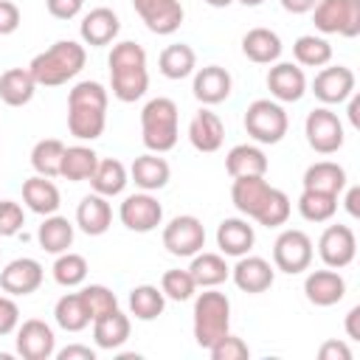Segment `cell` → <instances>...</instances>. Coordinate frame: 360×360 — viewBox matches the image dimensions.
Returning a JSON list of instances; mask_svg holds the SVG:
<instances>
[{
	"label": "cell",
	"mask_w": 360,
	"mask_h": 360,
	"mask_svg": "<svg viewBox=\"0 0 360 360\" xmlns=\"http://www.w3.org/2000/svg\"><path fill=\"white\" fill-rule=\"evenodd\" d=\"M231 202L236 205L239 214L248 219H256L264 228H278L290 219V197L270 186L264 174H250V177H233L231 186Z\"/></svg>",
	"instance_id": "6da1fadb"
},
{
	"label": "cell",
	"mask_w": 360,
	"mask_h": 360,
	"mask_svg": "<svg viewBox=\"0 0 360 360\" xmlns=\"http://www.w3.org/2000/svg\"><path fill=\"white\" fill-rule=\"evenodd\" d=\"M87 62V51L76 39H56L51 48L37 53L28 62V70L37 82V87H59L82 73Z\"/></svg>",
	"instance_id": "7a4b0ae2"
},
{
	"label": "cell",
	"mask_w": 360,
	"mask_h": 360,
	"mask_svg": "<svg viewBox=\"0 0 360 360\" xmlns=\"http://www.w3.org/2000/svg\"><path fill=\"white\" fill-rule=\"evenodd\" d=\"M180 112H177V104L166 96H158V98H149L141 110V141L149 152H169L177 146V138H180Z\"/></svg>",
	"instance_id": "3957f363"
},
{
	"label": "cell",
	"mask_w": 360,
	"mask_h": 360,
	"mask_svg": "<svg viewBox=\"0 0 360 360\" xmlns=\"http://www.w3.org/2000/svg\"><path fill=\"white\" fill-rule=\"evenodd\" d=\"M228 332H231V301L225 292L205 287V292L194 298V340L200 349H208Z\"/></svg>",
	"instance_id": "277c9868"
},
{
	"label": "cell",
	"mask_w": 360,
	"mask_h": 360,
	"mask_svg": "<svg viewBox=\"0 0 360 360\" xmlns=\"http://www.w3.org/2000/svg\"><path fill=\"white\" fill-rule=\"evenodd\" d=\"M245 132L256 141V143H278L287 135L290 118L287 110L273 101V98H256L248 104L245 110Z\"/></svg>",
	"instance_id": "5b68a950"
},
{
	"label": "cell",
	"mask_w": 360,
	"mask_h": 360,
	"mask_svg": "<svg viewBox=\"0 0 360 360\" xmlns=\"http://www.w3.org/2000/svg\"><path fill=\"white\" fill-rule=\"evenodd\" d=\"M312 22L321 34H340L354 39L360 34V0H318Z\"/></svg>",
	"instance_id": "8992f818"
},
{
	"label": "cell",
	"mask_w": 360,
	"mask_h": 360,
	"mask_svg": "<svg viewBox=\"0 0 360 360\" xmlns=\"http://www.w3.org/2000/svg\"><path fill=\"white\" fill-rule=\"evenodd\" d=\"M312 256H315L312 239L298 228L281 231L273 242V267L287 276H298V273L309 270Z\"/></svg>",
	"instance_id": "52a82bcc"
},
{
	"label": "cell",
	"mask_w": 360,
	"mask_h": 360,
	"mask_svg": "<svg viewBox=\"0 0 360 360\" xmlns=\"http://www.w3.org/2000/svg\"><path fill=\"white\" fill-rule=\"evenodd\" d=\"M304 135H307V143H309L318 155H335V152L343 146V141H346V135H343V121H340L338 112H332L326 104L307 112Z\"/></svg>",
	"instance_id": "ba28073f"
},
{
	"label": "cell",
	"mask_w": 360,
	"mask_h": 360,
	"mask_svg": "<svg viewBox=\"0 0 360 360\" xmlns=\"http://www.w3.org/2000/svg\"><path fill=\"white\" fill-rule=\"evenodd\" d=\"M118 219L127 231L149 233L158 225H163V205L152 191H135V194H127L124 202L118 205Z\"/></svg>",
	"instance_id": "9c48e42d"
},
{
	"label": "cell",
	"mask_w": 360,
	"mask_h": 360,
	"mask_svg": "<svg viewBox=\"0 0 360 360\" xmlns=\"http://www.w3.org/2000/svg\"><path fill=\"white\" fill-rule=\"evenodd\" d=\"M163 248L172 256H194L205 248V228L194 214L172 217L163 225Z\"/></svg>",
	"instance_id": "30bf717a"
},
{
	"label": "cell",
	"mask_w": 360,
	"mask_h": 360,
	"mask_svg": "<svg viewBox=\"0 0 360 360\" xmlns=\"http://www.w3.org/2000/svg\"><path fill=\"white\" fill-rule=\"evenodd\" d=\"M354 253H357V236L349 225H329L323 228L321 239H318V256L326 267L332 270H343L354 262Z\"/></svg>",
	"instance_id": "8fae6325"
},
{
	"label": "cell",
	"mask_w": 360,
	"mask_h": 360,
	"mask_svg": "<svg viewBox=\"0 0 360 360\" xmlns=\"http://www.w3.org/2000/svg\"><path fill=\"white\" fill-rule=\"evenodd\" d=\"M17 354L25 357V360H51L56 354L53 329L39 318L22 321L17 326Z\"/></svg>",
	"instance_id": "7c38bea8"
},
{
	"label": "cell",
	"mask_w": 360,
	"mask_h": 360,
	"mask_svg": "<svg viewBox=\"0 0 360 360\" xmlns=\"http://www.w3.org/2000/svg\"><path fill=\"white\" fill-rule=\"evenodd\" d=\"M138 17L143 20V25L158 34V37H169L183 25V6L180 0H132Z\"/></svg>",
	"instance_id": "4fadbf2b"
},
{
	"label": "cell",
	"mask_w": 360,
	"mask_h": 360,
	"mask_svg": "<svg viewBox=\"0 0 360 360\" xmlns=\"http://www.w3.org/2000/svg\"><path fill=\"white\" fill-rule=\"evenodd\" d=\"M354 84H357V79H354L352 68H346V65H332V68H321V70L315 73V79H312V93H315V98H318L321 104L332 107V104H343V101L354 93Z\"/></svg>",
	"instance_id": "5bb4252c"
},
{
	"label": "cell",
	"mask_w": 360,
	"mask_h": 360,
	"mask_svg": "<svg viewBox=\"0 0 360 360\" xmlns=\"http://www.w3.org/2000/svg\"><path fill=\"white\" fill-rule=\"evenodd\" d=\"M267 90H270L273 101H278V104L301 101L307 93L304 68H298L295 62H273L267 70Z\"/></svg>",
	"instance_id": "9a60e30c"
},
{
	"label": "cell",
	"mask_w": 360,
	"mask_h": 360,
	"mask_svg": "<svg viewBox=\"0 0 360 360\" xmlns=\"http://www.w3.org/2000/svg\"><path fill=\"white\" fill-rule=\"evenodd\" d=\"M231 278H233V284H236L242 292L259 295V292H264V290L273 287V281H276V267H273L267 259H262V256L245 253V256H239L236 264L231 267Z\"/></svg>",
	"instance_id": "2e32d148"
},
{
	"label": "cell",
	"mask_w": 360,
	"mask_h": 360,
	"mask_svg": "<svg viewBox=\"0 0 360 360\" xmlns=\"http://www.w3.org/2000/svg\"><path fill=\"white\" fill-rule=\"evenodd\" d=\"M42 278H45V270L31 256H20V259L8 262L0 270V287L8 295H31V292H37Z\"/></svg>",
	"instance_id": "e0dca14e"
},
{
	"label": "cell",
	"mask_w": 360,
	"mask_h": 360,
	"mask_svg": "<svg viewBox=\"0 0 360 360\" xmlns=\"http://www.w3.org/2000/svg\"><path fill=\"white\" fill-rule=\"evenodd\" d=\"M118 31H121V20H118V14H115L112 8H107V6L90 8V11L82 17V22H79V37H82V42L90 45V48H104V45L115 42Z\"/></svg>",
	"instance_id": "ac0fdd59"
},
{
	"label": "cell",
	"mask_w": 360,
	"mask_h": 360,
	"mask_svg": "<svg viewBox=\"0 0 360 360\" xmlns=\"http://www.w3.org/2000/svg\"><path fill=\"white\" fill-rule=\"evenodd\" d=\"M231 90H233V79L222 65H205V68L194 70L191 93L200 104H205V107L222 104L231 96Z\"/></svg>",
	"instance_id": "d6986e66"
},
{
	"label": "cell",
	"mask_w": 360,
	"mask_h": 360,
	"mask_svg": "<svg viewBox=\"0 0 360 360\" xmlns=\"http://www.w3.org/2000/svg\"><path fill=\"white\" fill-rule=\"evenodd\" d=\"M304 295L315 307H335L346 295V278L338 270H332V267L312 270L304 278Z\"/></svg>",
	"instance_id": "ffe728a7"
},
{
	"label": "cell",
	"mask_w": 360,
	"mask_h": 360,
	"mask_svg": "<svg viewBox=\"0 0 360 360\" xmlns=\"http://www.w3.org/2000/svg\"><path fill=\"white\" fill-rule=\"evenodd\" d=\"M256 242V231L242 217H228L217 225V248L222 256H245Z\"/></svg>",
	"instance_id": "44dd1931"
},
{
	"label": "cell",
	"mask_w": 360,
	"mask_h": 360,
	"mask_svg": "<svg viewBox=\"0 0 360 360\" xmlns=\"http://www.w3.org/2000/svg\"><path fill=\"white\" fill-rule=\"evenodd\" d=\"M172 177V166L166 158H160L158 152H146L138 155L129 166V180L141 188V191H160Z\"/></svg>",
	"instance_id": "7402d4cb"
},
{
	"label": "cell",
	"mask_w": 360,
	"mask_h": 360,
	"mask_svg": "<svg viewBox=\"0 0 360 360\" xmlns=\"http://www.w3.org/2000/svg\"><path fill=\"white\" fill-rule=\"evenodd\" d=\"M76 225L87 233V236H101L107 233V228L112 225V208L107 202V197L90 191L79 200L76 205Z\"/></svg>",
	"instance_id": "603a6c76"
},
{
	"label": "cell",
	"mask_w": 360,
	"mask_h": 360,
	"mask_svg": "<svg viewBox=\"0 0 360 360\" xmlns=\"http://www.w3.org/2000/svg\"><path fill=\"white\" fill-rule=\"evenodd\" d=\"M188 141H191V146L197 152H217L222 146V141H225L222 118L202 107L200 112H194V118L188 124Z\"/></svg>",
	"instance_id": "cb8c5ba5"
},
{
	"label": "cell",
	"mask_w": 360,
	"mask_h": 360,
	"mask_svg": "<svg viewBox=\"0 0 360 360\" xmlns=\"http://www.w3.org/2000/svg\"><path fill=\"white\" fill-rule=\"evenodd\" d=\"M22 202L28 211L39 214V217H48V214H56L59 205H62V197H59V188L51 177H42V174H34L28 180H22Z\"/></svg>",
	"instance_id": "d4e9b609"
},
{
	"label": "cell",
	"mask_w": 360,
	"mask_h": 360,
	"mask_svg": "<svg viewBox=\"0 0 360 360\" xmlns=\"http://www.w3.org/2000/svg\"><path fill=\"white\" fill-rule=\"evenodd\" d=\"M110 90L118 101L132 104L149 90V70L146 65L135 68H110Z\"/></svg>",
	"instance_id": "484cf974"
},
{
	"label": "cell",
	"mask_w": 360,
	"mask_h": 360,
	"mask_svg": "<svg viewBox=\"0 0 360 360\" xmlns=\"http://www.w3.org/2000/svg\"><path fill=\"white\" fill-rule=\"evenodd\" d=\"M129 315H124L121 309H112V312H104L93 321V340L98 349H121L127 340H129Z\"/></svg>",
	"instance_id": "4316f807"
},
{
	"label": "cell",
	"mask_w": 360,
	"mask_h": 360,
	"mask_svg": "<svg viewBox=\"0 0 360 360\" xmlns=\"http://www.w3.org/2000/svg\"><path fill=\"white\" fill-rule=\"evenodd\" d=\"M281 37L276 34V31H270V28H250L245 37H242V53L250 59V62H256V65H273V62H278V56H281Z\"/></svg>",
	"instance_id": "83f0119b"
},
{
	"label": "cell",
	"mask_w": 360,
	"mask_h": 360,
	"mask_svg": "<svg viewBox=\"0 0 360 360\" xmlns=\"http://www.w3.org/2000/svg\"><path fill=\"white\" fill-rule=\"evenodd\" d=\"M129 183V169L118 158H104L96 163V172L90 174V188L101 197H118Z\"/></svg>",
	"instance_id": "f1b7e54d"
},
{
	"label": "cell",
	"mask_w": 360,
	"mask_h": 360,
	"mask_svg": "<svg viewBox=\"0 0 360 360\" xmlns=\"http://www.w3.org/2000/svg\"><path fill=\"white\" fill-rule=\"evenodd\" d=\"M301 183L309 191H323V194L340 197V191L346 188V169L335 160H318V163L307 166Z\"/></svg>",
	"instance_id": "f546056e"
},
{
	"label": "cell",
	"mask_w": 360,
	"mask_h": 360,
	"mask_svg": "<svg viewBox=\"0 0 360 360\" xmlns=\"http://www.w3.org/2000/svg\"><path fill=\"white\" fill-rule=\"evenodd\" d=\"M37 93V82L28 68H8L0 73V101L8 107H25Z\"/></svg>",
	"instance_id": "4dcf8cb0"
},
{
	"label": "cell",
	"mask_w": 360,
	"mask_h": 360,
	"mask_svg": "<svg viewBox=\"0 0 360 360\" xmlns=\"http://www.w3.org/2000/svg\"><path fill=\"white\" fill-rule=\"evenodd\" d=\"M267 155L256 143H236L225 155V169L231 177H250V174H267Z\"/></svg>",
	"instance_id": "1f68e13d"
},
{
	"label": "cell",
	"mask_w": 360,
	"mask_h": 360,
	"mask_svg": "<svg viewBox=\"0 0 360 360\" xmlns=\"http://www.w3.org/2000/svg\"><path fill=\"white\" fill-rule=\"evenodd\" d=\"M188 273L194 278L197 287H219L222 281L231 278V267L225 262L222 253H208V250H200L191 256V264H188Z\"/></svg>",
	"instance_id": "d6a6232c"
},
{
	"label": "cell",
	"mask_w": 360,
	"mask_h": 360,
	"mask_svg": "<svg viewBox=\"0 0 360 360\" xmlns=\"http://www.w3.org/2000/svg\"><path fill=\"white\" fill-rule=\"evenodd\" d=\"M37 242H39V248L45 253H53V256L70 250V245H73V222L68 217L48 214L42 219V225L37 228Z\"/></svg>",
	"instance_id": "836d02e7"
},
{
	"label": "cell",
	"mask_w": 360,
	"mask_h": 360,
	"mask_svg": "<svg viewBox=\"0 0 360 360\" xmlns=\"http://www.w3.org/2000/svg\"><path fill=\"white\" fill-rule=\"evenodd\" d=\"M158 68H160V73H163L166 79L180 82V79H186V76L194 73V68H197V53H194V48L186 45V42L166 45V48L160 51V56H158Z\"/></svg>",
	"instance_id": "e575fe53"
},
{
	"label": "cell",
	"mask_w": 360,
	"mask_h": 360,
	"mask_svg": "<svg viewBox=\"0 0 360 360\" xmlns=\"http://www.w3.org/2000/svg\"><path fill=\"white\" fill-rule=\"evenodd\" d=\"M107 127V110L98 107H68V129L79 141H96L101 138Z\"/></svg>",
	"instance_id": "d590c367"
},
{
	"label": "cell",
	"mask_w": 360,
	"mask_h": 360,
	"mask_svg": "<svg viewBox=\"0 0 360 360\" xmlns=\"http://www.w3.org/2000/svg\"><path fill=\"white\" fill-rule=\"evenodd\" d=\"M96 163H98V155H96V149H93V146H84V143L65 146L59 177H65V180H70V183L90 180V174L96 172Z\"/></svg>",
	"instance_id": "8d00e7d4"
},
{
	"label": "cell",
	"mask_w": 360,
	"mask_h": 360,
	"mask_svg": "<svg viewBox=\"0 0 360 360\" xmlns=\"http://www.w3.org/2000/svg\"><path fill=\"white\" fill-rule=\"evenodd\" d=\"M166 309V295L155 284H138L129 290V315L138 321H155Z\"/></svg>",
	"instance_id": "74e56055"
},
{
	"label": "cell",
	"mask_w": 360,
	"mask_h": 360,
	"mask_svg": "<svg viewBox=\"0 0 360 360\" xmlns=\"http://www.w3.org/2000/svg\"><path fill=\"white\" fill-rule=\"evenodd\" d=\"M53 321L65 332H82L90 323V315L84 309V301L79 292H65L53 307Z\"/></svg>",
	"instance_id": "f35d334b"
},
{
	"label": "cell",
	"mask_w": 360,
	"mask_h": 360,
	"mask_svg": "<svg viewBox=\"0 0 360 360\" xmlns=\"http://www.w3.org/2000/svg\"><path fill=\"white\" fill-rule=\"evenodd\" d=\"M62 155H65V143L59 138H42L31 149V166L42 177H59Z\"/></svg>",
	"instance_id": "ab89813d"
},
{
	"label": "cell",
	"mask_w": 360,
	"mask_h": 360,
	"mask_svg": "<svg viewBox=\"0 0 360 360\" xmlns=\"http://www.w3.org/2000/svg\"><path fill=\"white\" fill-rule=\"evenodd\" d=\"M292 56L298 65L304 68H323L329 65L332 59V45L323 39V37H315V34H304L292 42Z\"/></svg>",
	"instance_id": "60d3db41"
},
{
	"label": "cell",
	"mask_w": 360,
	"mask_h": 360,
	"mask_svg": "<svg viewBox=\"0 0 360 360\" xmlns=\"http://www.w3.org/2000/svg\"><path fill=\"white\" fill-rule=\"evenodd\" d=\"M87 259L82 256V253H73V250H65V253H59L56 256V262H53V267H51V273H53V281L59 284V287H79V284H84V278H87Z\"/></svg>",
	"instance_id": "b9f144b4"
},
{
	"label": "cell",
	"mask_w": 360,
	"mask_h": 360,
	"mask_svg": "<svg viewBox=\"0 0 360 360\" xmlns=\"http://www.w3.org/2000/svg\"><path fill=\"white\" fill-rule=\"evenodd\" d=\"M338 211V197L335 194H323V191H309L304 188L298 197V214L307 222H329Z\"/></svg>",
	"instance_id": "7bdbcfd3"
},
{
	"label": "cell",
	"mask_w": 360,
	"mask_h": 360,
	"mask_svg": "<svg viewBox=\"0 0 360 360\" xmlns=\"http://www.w3.org/2000/svg\"><path fill=\"white\" fill-rule=\"evenodd\" d=\"M107 101H110V93L101 82H76L70 90H68V107H98V110H107Z\"/></svg>",
	"instance_id": "ee69618b"
},
{
	"label": "cell",
	"mask_w": 360,
	"mask_h": 360,
	"mask_svg": "<svg viewBox=\"0 0 360 360\" xmlns=\"http://www.w3.org/2000/svg\"><path fill=\"white\" fill-rule=\"evenodd\" d=\"M79 295H82V301H84V309H87V315H90V323H93L98 315L118 309L115 292H112L110 287H104V284H87V287L79 290Z\"/></svg>",
	"instance_id": "f6af8a7d"
},
{
	"label": "cell",
	"mask_w": 360,
	"mask_h": 360,
	"mask_svg": "<svg viewBox=\"0 0 360 360\" xmlns=\"http://www.w3.org/2000/svg\"><path fill=\"white\" fill-rule=\"evenodd\" d=\"M160 292H163L169 301H188V298H194L197 284H194L188 267H186V270H180V267L166 270L163 278H160Z\"/></svg>",
	"instance_id": "bcb514c9"
},
{
	"label": "cell",
	"mask_w": 360,
	"mask_h": 360,
	"mask_svg": "<svg viewBox=\"0 0 360 360\" xmlns=\"http://www.w3.org/2000/svg\"><path fill=\"white\" fill-rule=\"evenodd\" d=\"M214 360H245V357H250V349H248V343L242 340V338H236V335H222L214 346H208L205 349Z\"/></svg>",
	"instance_id": "7dc6e473"
},
{
	"label": "cell",
	"mask_w": 360,
	"mask_h": 360,
	"mask_svg": "<svg viewBox=\"0 0 360 360\" xmlns=\"http://www.w3.org/2000/svg\"><path fill=\"white\" fill-rule=\"evenodd\" d=\"M25 225V211L14 200H0V236H14Z\"/></svg>",
	"instance_id": "c3c4849f"
},
{
	"label": "cell",
	"mask_w": 360,
	"mask_h": 360,
	"mask_svg": "<svg viewBox=\"0 0 360 360\" xmlns=\"http://www.w3.org/2000/svg\"><path fill=\"white\" fill-rule=\"evenodd\" d=\"M20 326V307L14 295H0V338L11 335Z\"/></svg>",
	"instance_id": "681fc988"
},
{
	"label": "cell",
	"mask_w": 360,
	"mask_h": 360,
	"mask_svg": "<svg viewBox=\"0 0 360 360\" xmlns=\"http://www.w3.org/2000/svg\"><path fill=\"white\" fill-rule=\"evenodd\" d=\"M22 17H20V8L11 3V0H0V37H8L20 28Z\"/></svg>",
	"instance_id": "f907efd6"
},
{
	"label": "cell",
	"mask_w": 360,
	"mask_h": 360,
	"mask_svg": "<svg viewBox=\"0 0 360 360\" xmlns=\"http://www.w3.org/2000/svg\"><path fill=\"white\" fill-rule=\"evenodd\" d=\"M48 14L56 20H73L84 8V0H45Z\"/></svg>",
	"instance_id": "816d5d0a"
},
{
	"label": "cell",
	"mask_w": 360,
	"mask_h": 360,
	"mask_svg": "<svg viewBox=\"0 0 360 360\" xmlns=\"http://www.w3.org/2000/svg\"><path fill=\"white\" fill-rule=\"evenodd\" d=\"M318 357L321 360H352V349L343 340H326V343H321Z\"/></svg>",
	"instance_id": "f5cc1de1"
},
{
	"label": "cell",
	"mask_w": 360,
	"mask_h": 360,
	"mask_svg": "<svg viewBox=\"0 0 360 360\" xmlns=\"http://www.w3.org/2000/svg\"><path fill=\"white\" fill-rule=\"evenodd\" d=\"M56 357H59V360H96V349L82 346V343H70V346L59 349Z\"/></svg>",
	"instance_id": "db71d44e"
},
{
	"label": "cell",
	"mask_w": 360,
	"mask_h": 360,
	"mask_svg": "<svg viewBox=\"0 0 360 360\" xmlns=\"http://www.w3.org/2000/svg\"><path fill=\"white\" fill-rule=\"evenodd\" d=\"M278 3H281V8L290 11V14H307V11L315 8L318 0H278Z\"/></svg>",
	"instance_id": "11a10c76"
},
{
	"label": "cell",
	"mask_w": 360,
	"mask_h": 360,
	"mask_svg": "<svg viewBox=\"0 0 360 360\" xmlns=\"http://www.w3.org/2000/svg\"><path fill=\"white\" fill-rule=\"evenodd\" d=\"M343 205H346L349 217H360V188H357V186H352V188L346 191V200H343Z\"/></svg>",
	"instance_id": "9f6ffc18"
},
{
	"label": "cell",
	"mask_w": 360,
	"mask_h": 360,
	"mask_svg": "<svg viewBox=\"0 0 360 360\" xmlns=\"http://www.w3.org/2000/svg\"><path fill=\"white\" fill-rule=\"evenodd\" d=\"M357 318H360V307H352L346 312V335L352 340H360V329H357Z\"/></svg>",
	"instance_id": "6f0895ef"
},
{
	"label": "cell",
	"mask_w": 360,
	"mask_h": 360,
	"mask_svg": "<svg viewBox=\"0 0 360 360\" xmlns=\"http://www.w3.org/2000/svg\"><path fill=\"white\" fill-rule=\"evenodd\" d=\"M346 101H349V121H352V127H360V115H357L360 112V98L352 93Z\"/></svg>",
	"instance_id": "680465c9"
},
{
	"label": "cell",
	"mask_w": 360,
	"mask_h": 360,
	"mask_svg": "<svg viewBox=\"0 0 360 360\" xmlns=\"http://www.w3.org/2000/svg\"><path fill=\"white\" fill-rule=\"evenodd\" d=\"M205 3H208L211 8H225V6H231L233 0H205Z\"/></svg>",
	"instance_id": "91938a15"
},
{
	"label": "cell",
	"mask_w": 360,
	"mask_h": 360,
	"mask_svg": "<svg viewBox=\"0 0 360 360\" xmlns=\"http://www.w3.org/2000/svg\"><path fill=\"white\" fill-rule=\"evenodd\" d=\"M233 3H242V6H248V8H256V6H262L264 0H233Z\"/></svg>",
	"instance_id": "94428289"
},
{
	"label": "cell",
	"mask_w": 360,
	"mask_h": 360,
	"mask_svg": "<svg viewBox=\"0 0 360 360\" xmlns=\"http://www.w3.org/2000/svg\"><path fill=\"white\" fill-rule=\"evenodd\" d=\"M0 256H3V248H0Z\"/></svg>",
	"instance_id": "6125c7cd"
}]
</instances>
